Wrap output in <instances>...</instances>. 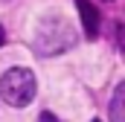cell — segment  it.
I'll return each instance as SVG.
<instances>
[{
	"label": "cell",
	"mask_w": 125,
	"mask_h": 122,
	"mask_svg": "<svg viewBox=\"0 0 125 122\" xmlns=\"http://www.w3.org/2000/svg\"><path fill=\"white\" fill-rule=\"evenodd\" d=\"M38 122H61V119H58L55 113H50V111H44V113L38 116Z\"/></svg>",
	"instance_id": "5"
},
{
	"label": "cell",
	"mask_w": 125,
	"mask_h": 122,
	"mask_svg": "<svg viewBox=\"0 0 125 122\" xmlns=\"http://www.w3.org/2000/svg\"><path fill=\"white\" fill-rule=\"evenodd\" d=\"M35 73L29 67H12L0 76V99L12 108H26L35 99Z\"/></svg>",
	"instance_id": "2"
},
{
	"label": "cell",
	"mask_w": 125,
	"mask_h": 122,
	"mask_svg": "<svg viewBox=\"0 0 125 122\" xmlns=\"http://www.w3.org/2000/svg\"><path fill=\"white\" fill-rule=\"evenodd\" d=\"M79 6V15H82V26H84V35L87 38H96L99 35V12L90 0H76Z\"/></svg>",
	"instance_id": "3"
},
{
	"label": "cell",
	"mask_w": 125,
	"mask_h": 122,
	"mask_svg": "<svg viewBox=\"0 0 125 122\" xmlns=\"http://www.w3.org/2000/svg\"><path fill=\"white\" fill-rule=\"evenodd\" d=\"M108 116H111V122H125V81H119L116 90H114V96H111Z\"/></svg>",
	"instance_id": "4"
},
{
	"label": "cell",
	"mask_w": 125,
	"mask_h": 122,
	"mask_svg": "<svg viewBox=\"0 0 125 122\" xmlns=\"http://www.w3.org/2000/svg\"><path fill=\"white\" fill-rule=\"evenodd\" d=\"M93 122H99V119H93Z\"/></svg>",
	"instance_id": "7"
},
{
	"label": "cell",
	"mask_w": 125,
	"mask_h": 122,
	"mask_svg": "<svg viewBox=\"0 0 125 122\" xmlns=\"http://www.w3.org/2000/svg\"><path fill=\"white\" fill-rule=\"evenodd\" d=\"M76 41H79V35L73 29V23L67 18H61V15L44 18L35 26V38H32V44H35V50L41 55H58L64 50L76 47Z\"/></svg>",
	"instance_id": "1"
},
{
	"label": "cell",
	"mask_w": 125,
	"mask_h": 122,
	"mask_svg": "<svg viewBox=\"0 0 125 122\" xmlns=\"http://www.w3.org/2000/svg\"><path fill=\"white\" fill-rule=\"evenodd\" d=\"M0 41H3V29H0Z\"/></svg>",
	"instance_id": "6"
}]
</instances>
